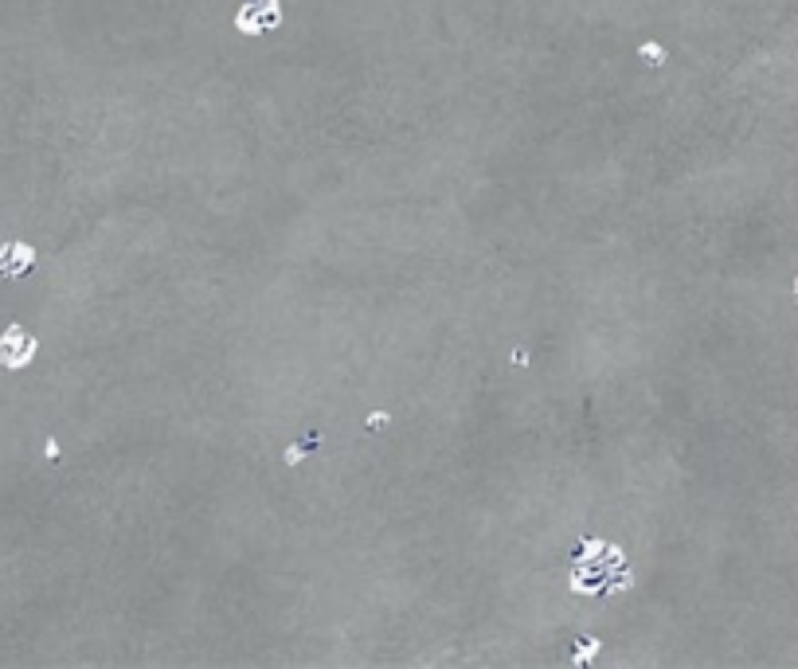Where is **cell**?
Listing matches in <instances>:
<instances>
[{
    "instance_id": "obj_1",
    "label": "cell",
    "mask_w": 798,
    "mask_h": 669,
    "mask_svg": "<svg viewBox=\"0 0 798 669\" xmlns=\"http://www.w3.org/2000/svg\"><path fill=\"white\" fill-rule=\"evenodd\" d=\"M36 353H40V341H36V333H28L24 325H8V329L0 333V365L8 368V372L28 368L31 360H36Z\"/></svg>"
},
{
    "instance_id": "obj_2",
    "label": "cell",
    "mask_w": 798,
    "mask_h": 669,
    "mask_svg": "<svg viewBox=\"0 0 798 669\" xmlns=\"http://www.w3.org/2000/svg\"><path fill=\"white\" fill-rule=\"evenodd\" d=\"M31 263H36V247L24 243V239H8V243L0 247V274L24 278L31 270Z\"/></svg>"
},
{
    "instance_id": "obj_3",
    "label": "cell",
    "mask_w": 798,
    "mask_h": 669,
    "mask_svg": "<svg viewBox=\"0 0 798 669\" xmlns=\"http://www.w3.org/2000/svg\"><path fill=\"white\" fill-rule=\"evenodd\" d=\"M309 446H313V443H306V446H302V443H297V446H290V450L282 454V462H286V466H302V462H306V454H309Z\"/></svg>"
},
{
    "instance_id": "obj_4",
    "label": "cell",
    "mask_w": 798,
    "mask_h": 669,
    "mask_svg": "<svg viewBox=\"0 0 798 669\" xmlns=\"http://www.w3.org/2000/svg\"><path fill=\"white\" fill-rule=\"evenodd\" d=\"M599 646H603L599 638H591V642L583 638V642H579V649H575V661H587V658H591V654H595V649H599Z\"/></svg>"
},
{
    "instance_id": "obj_5",
    "label": "cell",
    "mask_w": 798,
    "mask_h": 669,
    "mask_svg": "<svg viewBox=\"0 0 798 669\" xmlns=\"http://www.w3.org/2000/svg\"><path fill=\"white\" fill-rule=\"evenodd\" d=\"M387 423H392L387 411H368V419H364V427H372V431H380V427H387Z\"/></svg>"
},
{
    "instance_id": "obj_6",
    "label": "cell",
    "mask_w": 798,
    "mask_h": 669,
    "mask_svg": "<svg viewBox=\"0 0 798 669\" xmlns=\"http://www.w3.org/2000/svg\"><path fill=\"white\" fill-rule=\"evenodd\" d=\"M512 365L524 368V365H529V353H524V348H517V353H512Z\"/></svg>"
},
{
    "instance_id": "obj_7",
    "label": "cell",
    "mask_w": 798,
    "mask_h": 669,
    "mask_svg": "<svg viewBox=\"0 0 798 669\" xmlns=\"http://www.w3.org/2000/svg\"><path fill=\"white\" fill-rule=\"evenodd\" d=\"M642 55H646V59H661V47H650V43H646V47H642Z\"/></svg>"
},
{
    "instance_id": "obj_8",
    "label": "cell",
    "mask_w": 798,
    "mask_h": 669,
    "mask_svg": "<svg viewBox=\"0 0 798 669\" xmlns=\"http://www.w3.org/2000/svg\"><path fill=\"white\" fill-rule=\"evenodd\" d=\"M795 294H798V278H795Z\"/></svg>"
}]
</instances>
